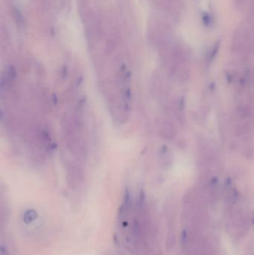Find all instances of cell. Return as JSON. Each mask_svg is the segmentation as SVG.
<instances>
[{
  "mask_svg": "<svg viewBox=\"0 0 254 255\" xmlns=\"http://www.w3.org/2000/svg\"><path fill=\"white\" fill-rule=\"evenodd\" d=\"M161 134L164 138L167 139H171L174 138L175 130L172 124L168 122H165L161 128Z\"/></svg>",
  "mask_w": 254,
  "mask_h": 255,
  "instance_id": "1",
  "label": "cell"
},
{
  "mask_svg": "<svg viewBox=\"0 0 254 255\" xmlns=\"http://www.w3.org/2000/svg\"><path fill=\"white\" fill-rule=\"evenodd\" d=\"M250 113V110L248 108L246 105H239L237 108V114L238 116L242 118L247 117Z\"/></svg>",
  "mask_w": 254,
  "mask_h": 255,
  "instance_id": "2",
  "label": "cell"
},
{
  "mask_svg": "<svg viewBox=\"0 0 254 255\" xmlns=\"http://www.w3.org/2000/svg\"><path fill=\"white\" fill-rule=\"evenodd\" d=\"M245 155L247 158H252L254 155V149L253 147L248 146L245 148Z\"/></svg>",
  "mask_w": 254,
  "mask_h": 255,
  "instance_id": "3",
  "label": "cell"
},
{
  "mask_svg": "<svg viewBox=\"0 0 254 255\" xmlns=\"http://www.w3.org/2000/svg\"><path fill=\"white\" fill-rule=\"evenodd\" d=\"M139 231H140V230H139V224L136 222H135L134 224V233H135L136 235H138L139 233Z\"/></svg>",
  "mask_w": 254,
  "mask_h": 255,
  "instance_id": "4",
  "label": "cell"
},
{
  "mask_svg": "<svg viewBox=\"0 0 254 255\" xmlns=\"http://www.w3.org/2000/svg\"><path fill=\"white\" fill-rule=\"evenodd\" d=\"M187 232H186V230H183V233H182V241L183 242V243H185L186 242V240H187Z\"/></svg>",
  "mask_w": 254,
  "mask_h": 255,
  "instance_id": "5",
  "label": "cell"
},
{
  "mask_svg": "<svg viewBox=\"0 0 254 255\" xmlns=\"http://www.w3.org/2000/svg\"><path fill=\"white\" fill-rule=\"evenodd\" d=\"M170 1H177V0H170Z\"/></svg>",
  "mask_w": 254,
  "mask_h": 255,
  "instance_id": "6",
  "label": "cell"
},
{
  "mask_svg": "<svg viewBox=\"0 0 254 255\" xmlns=\"http://www.w3.org/2000/svg\"><path fill=\"white\" fill-rule=\"evenodd\" d=\"M253 224H254V219H253Z\"/></svg>",
  "mask_w": 254,
  "mask_h": 255,
  "instance_id": "7",
  "label": "cell"
}]
</instances>
